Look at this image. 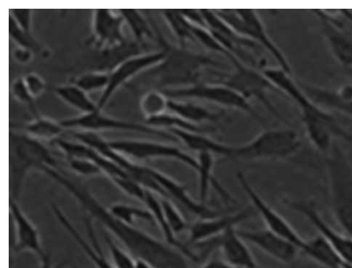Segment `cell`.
<instances>
[{
    "mask_svg": "<svg viewBox=\"0 0 352 268\" xmlns=\"http://www.w3.org/2000/svg\"><path fill=\"white\" fill-rule=\"evenodd\" d=\"M216 14L238 34L265 48L280 68L292 74V66L280 48L269 35L265 25L252 9L220 10Z\"/></svg>",
    "mask_w": 352,
    "mask_h": 268,
    "instance_id": "8992f818",
    "label": "cell"
},
{
    "mask_svg": "<svg viewBox=\"0 0 352 268\" xmlns=\"http://www.w3.org/2000/svg\"><path fill=\"white\" fill-rule=\"evenodd\" d=\"M119 12L124 22L129 25L137 41H142L147 38L153 37V30L140 11L135 9H121Z\"/></svg>",
    "mask_w": 352,
    "mask_h": 268,
    "instance_id": "4dcf8cb0",
    "label": "cell"
},
{
    "mask_svg": "<svg viewBox=\"0 0 352 268\" xmlns=\"http://www.w3.org/2000/svg\"><path fill=\"white\" fill-rule=\"evenodd\" d=\"M56 94L67 104L82 112V114L98 110L97 104L94 103L86 92L74 83L57 87Z\"/></svg>",
    "mask_w": 352,
    "mask_h": 268,
    "instance_id": "83f0119b",
    "label": "cell"
},
{
    "mask_svg": "<svg viewBox=\"0 0 352 268\" xmlns=\"http://www.w3.org/2000/svg\"><path fill=\"white\" fill-rule=\"evenodd\" d=\"M316 14L333 57L344 68H352V34L328 12L317 10Z\"/></svg>",
    "mask_w": 352,
    "mask_h": 268,
    "instance_id": "2e32d148",
    "label": "cell"
},
{
    "mask_svg": "<svg viewBox=\"0 0 352 268\" xmlns=\"http://www.w3.org/2000/svg\"><path fill=\"white\" fill-rule=\"evenodd\" d=\"M12 94L16 99L22 102V103H26L30 105L33 103L34 99L29 93L23 78L17 79L14 84H12Z\"/></svg>",
    "mask_w": 352,
    "mask_h": 268,
    "instance_id": "b9f144b4",
    "label": "cell"
},
{
    "mask_svg": "<svg viewBox=\"0 0 352 268\" xmlns=\"http://www.w3.org/2000/svg\"><path fill=\"white\" fill-rule=\"evenodd\" d=\"M235 71L230 74L222 76L224 78L220 84L228 86L249 100L255 98L261 102L276 117L280 118L278 110L268 98L270 91H278L271 81L261 71L239 62L234 65Z\"/></svg>",
    "mask_w": 352,
    "mask_h": 268,
    "instance_id": "9c48e42d",
    "label": "cell"
},
{
    "mask_svg": "<svg viewBox=\"0 0 352 268\" xmlns=\"http://www.w3.org/2000/svg\"><path fill=\"white\" fill-rule=\"evenodd\" d=\"M163 15L181 41H196L191 31L190 21L182 14L179 10H163Z\"/></svg>",
    "mask_w": 352,
    "mask_h": 268,
    "instance_id": "d6a6232c",
    "label": "cell"
},
{
    "mask_svg": "<svg viewBox=\"0 0 352 268\" xmlns=\"http://www.w3.org/2000/svg\"><path fill=\"white\" fill-rule=\"evenodd\" d=\"M15 59L20 63H29L32 59V50L19 47L14 54Z\"/></svg>",
    "mask_w": 352,
    "mask_h": 268,
    "instance_id": "7bdbcfd3",
    "label": "cell"
},
{
    "mask_svg": "<svg viewBox=\"0 0 352 268\" xmlns=\"http://www.w3.org/2000/svg\"><path fill=\"white\" fill-rule=\"evenodd\" d=\"M109 145L120 154L137 160H175L185 164L197 173L199 163L195 158L180 148L162 143L137 139H119L109 141Z\"/></svg>",
    "mask_w": 352,
    "mask_h": 268,
    "instance_id": "ba28073f",
    "label": "cell"
},
{
    "mask_svg": "<svg viewBox=\"0 0 352 268\" xmlns=\"http://www.w3.org/2000/svg\"><path fill=\"white\" fill-rule=\"evenodd\" d=\"M58 167L56 161L38 139L10 134V198L18 199L23 184L32 170L41 172L44 167Z\"/></svg>",
    "mask_w": 352,
    "mask_h": 268,
    "instance_id": "7a4b0ae2",
    "label": "cell"
},
{
    "mask_svg": "<svg viewBox=\"0 0 352 268\" xmlns=\"http://www.w3.org/2000/svg\"><path fill=\"white\" fill-rule=\"evenodd\" d=\"M236 178L254 209L259 213L266 228L290 241L300 251L305 239L300 236L281 214L270 206L265 200L263 199L253 185L250 184L243 172H238Z\"/></svg>",
    "mask_w": 352,
    "mask_h": 268,
    "instance_id": "7c38bea8",
    "label": "cell"
},
{
    "mask_svg": "<svg viewBox=\"0 0 352 268\" xmlns=\"http://www.w3.org/2000/svg\"><path fill=\"white\" fill-rule=\"evenodd\" d=\"M162 93L170 99H200L221 106L241 110L259 122L261 121V117L250 104L249 100L234 89L223 84L198 83L190 87L167 89Z\"/></svg>",
    "mask_w": 352,
    "mask_h": 268,
    "instance_id": "52a82bcc",
    "label": "cell"
},
{
    "mask_svg": "<svg viewBox=\"0 0 352 268\" xmlns=\"http://www.w3.org/2000/svg\"><path fill=\"white\" fill-rule=\"evenodd\" d=\"M166 56L167 51L162 50L158 52L135 56L120 63L109 74V83L97 103L98 110L103 111L112 95L120 86L128 82L138 73L149 68H156L165 60Z\"/></svg>",
    "mask_w": 352,
    "mask_h": 268,
    "instance_id": "4fadbf2b",
    "label": "cell"
},
{
    "mask_svg": "<svg viewBox=\"0 0 352 268\" xmlns=\"http://www.w3.org/2000/svg\"><path fill=\"white\" fill-rule=\"evenodd\" d=\"M109 180L125 194L144 203L146 189L131 176H114Z\"/></svg>",
    "mask_w": 352,
    "mask_h": 268,
    "instance_id": "8d00e7d4",
    "label": "cell"
},
{
    "mask_svg": "<svg viewBox=\"0 0 352 268\" xmlns=\"http://www.w3.org/2000/svg\"><path fill=\"white\" fill-rule=\"evenodd\" d=\"M168 108L175 116L196 125L206 121H216L220 118V114L203 106L176 99H169Z\"/></svg>",
    "mask_w": 352,
    "mask_h": 268,
    "instance_id": "4316f807",
    "label": "cell"
},
{
    "mask_svg": "<svg viewBox=\"0 0 352 268\" xmlns=\"http://www.w3.org/2000/svg\"><path fill=\"white\" fill-rule=\"evenodd\" d=\"M109 81V74L102 72H91L85 73L76 79L74 83L85 92L89 93L107 87Z\"/></svg>",
    "mask_w": 352,
    "mask_h": 268,
    "instance_id": "e575fe53",
    "label": "cell"
},
{
    "mask_svg": "<svg viewBox=\"0 0 352 268\" xmlns=\"http://www.w3.org/2000/svg\"><path fill=\"white\" fill-rule=\"evenodd\" d=\"M286 205L299 213L316 228L325 241L336 251L338 256L347 265H352V238L338 232L327 223L318 211L316 204L311 200H287Z\"/></svg>",
    "mask_w": 352,
    "mask_h": 268,
    "instance_id": "8fae6325",
    "label": "cell"
},
{
    "mask_svg": "<svg viewBox=\"0 0 352 268\" xmlns=\"http://www.w3.org/2000/svg\"><path fill=\"white\" fill-rule=\"evenodd\" d=\"M300 252L325 268H343L345 264L328 242L319 235L305 239Z\"/></svg>",
    "mask_w": 352,
    "mask_h": 268,
    "instance_id": "484cf974",
    "label": "cell"
},
{
    "mask_svg": "<svg viewBox=\"0 0 352 268\" xmlns=\"http://www.w3.org/2000/svg\"><path fill=\"white\" fill-rule=\"evenodd\" d=\"M65 129H78L80 131L98 132L100 131H127L160 136L168 140H177L168 132L155 129L148 125H142L111 118L102 111L82 114L78 117L60 122Z\"/></svg>",
    "mask_w": 352,
    "mask_h": 268,
    "instance_id": "30bf717a",
    "label": "cell"
},
{
    "mask_svg": "<svg viewBox=\"0 0 352 268\" xmlns=\"http://www.w3.org/2000/svg\"><path fill=\"white\" fill-rule=\"evenodd\" d=\"M151 191L146 189V196L144 200V204L146 208L152 214L155 223L157 225L160 231L164 236L166 243L170 246L178 249L185 256L193 262H199V258L198 255L193 252L186 245H184L177 238V236L172 231L164 212H163L160 198Z\"/></svg>",
    "mask_w": 352,
    "mask_h": 268,
    "instance_id": "603a6c76",
    "label": "cell"
},
{
    "mask_svg": "<svg viewBox=\"0 0 352 268\" xmlns=\"http://www.w3.org/2000/svg\"><path fill=\"white\" fill-rule=\"evenodd\" d=\"M186 147L198 153L209 152L232 159L234 146L225 145L212 139L203 133L172 130L168 131Z\"/></svg>",
    "mask_w": 352,
    "mask_h": 268,
    "instance_id": "cb8c5ba5",
    "label": "cell"
},
{
    "mask_svg": "<svg viewBox=\"0 0 352 268\" xmlns=\"http://www.w3.org/2000/svg\"><path fill=\"white\" fill-rule=\"evenodd\" d=\"M163 212H164L166 220L175 235L184 232L188 227V225L173 200L160 198Z\"/></svg>",
    "mask_w": 352,
    "mask_h": 268,
    "instance_id": "836d02e7",
    "label": "cell"
},
{
    "mask_svg": "<svg viewBox=\"0 0 352 268\" xmlns=\"http://www.w3.org/2000/svg\"><path fill=\"white\" fill-rule=\"evenodd\" d=\"M74 268H78V267H74Z\"/></svg>",
    "mask_w": 352,
    "mask_h": 268,
    "instance_id": "7dc6e473",
    "label": "cell"
},
{
    "mask_svg": "<svg viewBox=\"0 0 352 268\" xmlns=\"http://www.w3.org/2000/svg\"><path fill=\"white\" fill-rule=\"evenodd\" d=\"M10 218L15 228V241L12 249L16 253L30 251L40 260L47 253L44 250L38 229L20 207L16 200L10 198Z\"/></svg>",
    "mask_w": 352,
    "mask_h": 268,
    "instance_id": "e0dca14e",
    "label": "cell"
},
{
    "mask_svg": "<svg viewBox=\"0 0 352 268\" xmlns=\"http://www.w3.org/2000/svg\"><path fill=\"white\" fill-rule=\"evenodd\" d=\"M148 174L159 186L164 191L168 198L178 201L186 209L200 218H212L220 215L217 211L208 207L206 204L197 201L190 194L186 187L173 177L153 168L146 167Z\"/></svg>",
    "mask_w": 352,
    "mask_h": 268,
    "instance_id": "ac0fdd59",
    "label": "cell"
},
{
    "mask_svg": "<svg viewBox=\"0 0 352 268\" xmlns=\"http://www.w3.org/2000/svg\"><path fill=\"white\" fill-rule=\"evenodd\" d=\"M9 24V32L12 39L19 47L32 50L35 45L32 37L25 32L10 16Z\"/></svg>",
    "mask_w": 352,
    "mask_h": 268,
    "instance_id": "f35d334b",
    "label": "cell"
},
{
    "mask_svg": "<svg viewBox=\"0 0 352 268\" xmlns=\"http://www.w3.org/2000/svg\"><path fill=\"white\" fill-rule=\"evenodd\" d=\"M26 129L29 135L36 139L50 140L54 142L65 132V127L47 118L38 117L29 123Z\"/></svg>",
    "mask_w": 352,
    "mask_h": 268,
    "instance_id": "f1b7e54d",
    "label": "cell"
},
{
    "mask_svg": "<svg viewBox=\"0 0 352 268\" xmlns=\"http://www.w3.org/2000/svg\"><path fill=\"white\" fill-rule=\"evenodd\" d=\"M108 209L116 218L129 225H134L138 220L155 223L152 214L146 208L143 209L130 205V204L118 203L113 204Z\"/></svg>",
    "mask_w": 352,
    "mask_h": 268,
    "instance_id": "f546056e",
    "label": "cell"
},
{
    "mask_svg": "<svg viewBox=\"0 0 352 268\" xmlns=\"http://www.w3.org/2000/svg\"><path fill=\"white\" fill-rule=\"evenodd\" d=\"M122 17L111 10L97 9L94 12L93 31L98 45L118 46L124 42Z\"/></svg>",
    "mask_w": 352,
    "mask_h": 268,
    "instance_id": "7402d4cb",
    "label": "cell"
},
{
    "mask_svg": "<svg viewBox=\"0 0 352 268\" xmlns=\"http://www.w3.org/2000/svg\"><path fill=\"white\" fill-rule=\"evenodd\" d=\"M199 268H235L223 259H212L206 262Z\"/></svg>",
    "mask_w": 352,
    "mask_h": 268,
    "instance_id": "ee69618b",
    "label": "cell"
},
{
    "mask_svg": "<svg viewBox=\"0 0 352 268\" xmlns=\"http://www.w3.org/2000/svg\"><path fill=\"white\" fill-rule=\"evenodd\" d=\"M41 268H65L67 265L65 262L54 263L49 254H47L46 256L41 260Z\"/></svg>",
    "mask_w": 352,
    "mask_h": 268,
    "instance_id": "f6af8a7d",
    "label": "cell"
},
{
    "mask_svg": "<svg viewBox=\"0 0 352 268\" xmlns=\"http://www.w3.org/2000/svg\"><path fill=\"white\" fill-rule=\"evenodd\" d=\"M169 99L162 92L152 91L141 101V109L146 121L166 113Z\"/></svg>",
    "mask_w": 352,
    "mask_h": 268,
    "instance_id": "1f68e13d",
    "label": "cell"
},
{
    "mask_svg": "<svg viewBox=\"0 0 352 268\" xmlns=\"http://www.w3.org/2000/svg\"><path fill=\"white\" fill-rule=\"evenodd\" d=\"M70 169L78 176L91 177L104 174L93 161L86 159L68 158Z\"/></svg>",
    "mask_w": 352,
    "mask_h": 268,
    "instance_id": "74e56055",
    "label": "cell"
},
{
    "mask_svg": "<svg viewBox=\"0 0 352 268\" xmlns=\"http://www.w3.org/2000/svg\"><path fill=\"white\" fill-rule=\"evenodd\" d=\"M218 63L204 55L184 48H170L158 66L159 85L164 87H185L197 85L205 68Z\"/></svg>",
    "mask_w": 352,
    "mask_h": 268,
    "instance_id": "277c9868",
    "label": "cell"
},
{
    "mask_svg": "<svg viewBox=\"0 0 352 268\" xmlns=\"http://www.w3.org/2000/svg\"><path fill=\"white\" fill-rule=\"evenodd\" d=\"M52 211L59 223L64 227L67 233L76 241V243L80 247L82 251L87 254V256L94 262L97 268H115L112 263H110L104 256V254L100 248L97 238L94 231L91 225V219L87 216L85 222L88 235H89L92 245L85 240L82 234L78 231L73 223L67 218L64 212L57 205L56 203H52Z\"/></svg>",
    "mask_w": 352,
    "mask_h": 268,
    "instance_id": "ffe728a7",
    "label": "cell"
},
{
    "mask_svg": "<svg viewBox=\"0 0 352 268\" xmlns=\"http://www.w3.org/2000/svg\"><path fill=\"white\" fill-rule=\"evenodd\" d=\"M10 16L25 32L32 36V12L30 9H12Z\"/></svg>",
    "mask_w": 352,
    "mask_h": 268,
    "instance_id": "60d3db41",
    "label": "cell"
},
{
    "mask_svg": "<svg viewBox=\"0 0 352 268\" xmlns=\"http://www.w3.org/2000/svg\"><path fill=\"white\" fill-rule=\"evenodd\" d=\"M104 240L109 248L112 265L115 268H136V260L132 255L120 247L108 234H104Z\"/></svg>",
    "mask_w": 352,
    "mask_h": 268,
    "instance_id": "d590c367",
    "label": "cell"
},
{
    "mask_svg": "<svg viewBox=\"0 0 352 268\" xmlns=\"http://www.w3.org/2000/svg\"><path fill=\"white\" fill-rule=\"evenodd\" d=\"M253 212L252 208H247L230 215L220 214L212 218H200L188 227L186 245H202L221 236L229 229L236 227L239 224L249 219Z\"/></svg>",
    "mask_w": 352,
    "mask_h": 268,
    "instance_id": "5bb4252c",
    "label": "cell"
},
{
    "mask_svg": "<svg viewBox=\"0 0 352 268\" xmlns=\"http://www.w3.org/2000/svg\"><path fill=\"white\" fill-rule=\"evenodd\" d=\"M197 161L199 170L197 172L199 178V200L205 203L207 201L209 194V187L212 186L217 191L219 194L226 200H232V196L219 183L213 176V167H214V156L209 152L198 153Z\"/></svg>",
    "mask_w": 352,
    "mask_h": 268,
    "instance_id": "d4e9b609",
    "label": "cell"
},
{
    "mask_svg": "<svg viewBox=\"0 0 352 268\" xmlns=\"http://www.w3.org/2000/svg\"><path fill=\"white\" fill-rule=\"evenodd\" d=\"M247 243H250L268 256L283 263L294 262L300 252L299 249L283 237L272 232L267 228L238 231Z\"/></svg>",
    "mask_w": 352,
    "mask_h": 268,
    "instance_id": "9a60e30c",
    "label": "cell"
},
{
    "mask_svg": "<svg viewBox=\"0 0 352 268\" xmlns=\"http://www.w3.org/2000/svg\"><path fill=\"white\" fill-rule=\"evenodd\" d=\"M218 247L222 259L235 268H258L254 254L247 242L232 227L219 238Z\"/></svg>",
    "mask_w": 352,
    "mask_h": 268,
    "instance_id": "44dd1931",
    "label": "cell"
},
{
    "mask_svg": "<svg viewBox=\"0 0 352 268\" xmlns=\"http://www.w3.org/2000/svg\"><path fill=\"white\" fill-rule=\"evenodd\" d=\"M43 173L52 178L78 203L87 216L102 225L114 236L132 256L154 268H168L175 258L174 249L167 243L116 218L78 176L60 168H45Z\"/></svg>",
    "mask_w": 352,
    "mask_h": 268,
    "instance_id": "6da1fadb",
    "label": "cell"
},
{
    "mask_svg": "<svg viewBox=\"0 0 352 268\" xmlns=\"http://www.w3.org/2000/svg\"><path fill=\"white\" fill-rule=\"evenodd\" d=\"M136 260V268H154L153 266H151L148 263L142 261V260Z\"/></svg>",
    "mask_w": 352,
    "mask_h": 268,
    "instance_id": "bcb514c9",
    "label": "cell"
},
{
    "mask_svg": "<svg viewBox=\"0 0 352 268\" xmlns=\"http://www.w3.org/2000/svg\"><path fill=\"white\" fill-rule=\"evenodd\" d=\"M23 79L29 93L34 99L41 96L45 91V83L38 74L30 73Z\"/></svg>",
    "mask_w": 352,
    "mask_h": 268,
    "instance_id": "ab89813d",
    "label": "cell"
},
{
    "mask_svg": "<svg viewBox=\"0 0 352 268\" xmlns=\"http://www.w3.org/2000/svg\"><path fill=\"white\" fill-rule=\"evenodd\" d=\"M302 146L292 130H271L262 132L243 145L234 146L232 159L243 161L278 160L296 154Z\"/></svg>",
    "mask_w": 352,
    "mask_h": 268,
    "instance_id": "5b68a950",
    "label": "cell"
},
{
    "mask_svg": "<svg viewBox=\"0 0 352 268\" xmlns=\"http://www.w3.org/2000/svg\"><path fill=\"white\" fill-rule=\"evenodd\" d=\"M307 96L320 108L352 117V84L346 83L338 90L299 82Z\"/></svg>",
    "mask_w": 352,
    "mask_h": 268,
    "instance_id": "d6986e66",
    "label": "cell"
},
{
    "mask_svg": "<svg viewBox=\"0 0 352 268\" xmlns=\"http://www.w3.org/2000/svg\"><path fill=\"white\" fill-rule=\"evenodd\" d=\"M326 156L332 210L338 223L352 238V163L336 143Z\"/></svg>",
    "mask_w": 352,
    "mask_h": 268,
    "instance_id": "3957f363",
    "label": "cell"
}]
</instances>
